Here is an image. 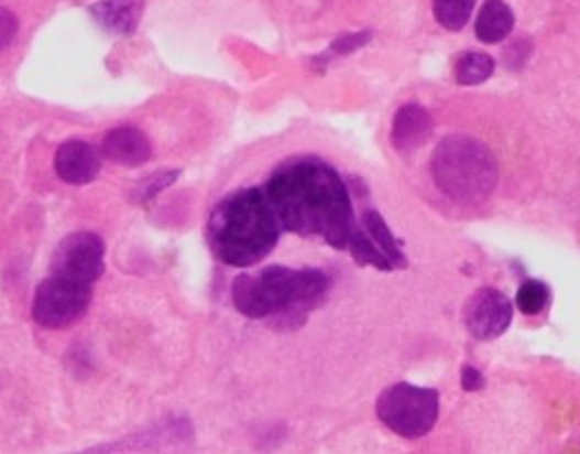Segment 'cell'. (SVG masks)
I'll list each match as a JSON object with an SVG mask.
<instances>
[{
  "label": "cell",
  "instance_id": "obj_5",
  "mask_svg": "<svg viewBox=\"0 0 580 454\" xmlns=\"http://www.w3.org/2000/svg\"><path fill=\"white\" fill-rule=\"evenodd\" d=\"M375 411L394 434L415 440L434 430L440 415V394L431 388L401 382L380 394Z\"/></svg>",
  "mask_w": 580,
  "mask_h": 454
},
{
  "label": "cell",
  "instance_id": "obj_6",
  "mask_svg": "<svg viewBox=\"0 0 580 454\" xmlns=\"http://www.w3.org/2000/svg\"><path fill=\"white\" fill-rule=\"evenodd\" d=\"M91 303V287L73 280L51 277L35 289L32 315L34 322L48 331H61L79 322Z\"/></svg>",
  "mask_w": 580,
  "mask_h": 454
},
{
  "label": "cell",
  "instance_id": "obj_16",
  "mask_svg": "<svg viewBox=\"0 0 580 454\" xmlns=\"http://www.w3.org/2000/svg\"><path fill=\"white\" fill-rule=\"evenodd\" d=\"M347 247L351 249L354 262H359L361 266H371V268L382 270V272H392V270H394V266H392L386 256L375 247V244H373L370 237L365 235L363 228H352L351 239H349V245H347Z\"/></svg>",
  "mask_w": 580,
  "mask_h": 454
},
{
  "label": "cell",
  "instance_id": "obj_22",
  "mask_svg": "<svg viewBox=\"0 0 580 454\" xmlns=\"http://www.w3.org/2000/svg\"><path fill=\"white\" fill-rule=\"evenodd\" d=\"M460 380H462V388L467 392H477V390H481L485 386V380H483L481 371L473 366L462 367V378Z\"/></svg>",
  "mask_w": 580,
  "mask_h": 454
},
{
  "label": "cell",
  "instance_id": "obj_11",
  "mask_svg": "<svg viewBox=\"0 0 580 454\" xmlns=\"http://www.w3.org/2000/svg\"><path fill=\"white\" fill-rule=\"evenodd\" d=\"M434 131L431 115L419 105H406L396 112L392 125V143L398 152L411 154L429 140Z\"/></svg>",
  "mask_w": 580,
  "mask_h": 454
},
{
  "label": "cell",
  "instance_id": "obj_13",
  "mask_svg": "<svg viewBox=\"0 0 580 454\" xmlns=\"http://www.w3.org/2000/svg\"><path fill=\"white\" fill-rule=\"evenodd\" d=\"M514 13L504 0H488L475 21V34L483 44H497L511 35Z\"/></svg>",
  "mask_w": 580,
  "mask_h": 454
},
{
  "label": "cell",
  "instance_id": "obj_18",
  "mask_svg": "<svg viewBox=\"0 0 580 454\" xmlns=\"http://www.w3.org/2000/svg\"><path fill=\"white\" fill-rule=\"evenodd\" d=\"M549 303V287L541 280H527L516 293V305L523 314H541Z\"/></svg>",
  "mask_w": 580,
  "mask_h": 454
},
{
  "label": "cell",
  "instance_id": "obj_4",
  "mask_svg": "<svg viewBox=\"0 0 580 454\" xmlns=\"http://www.w3.org/2000/svg\"><path fill=\"white\" fill-rule=\"evenodd\" d=\"M436 185L458 204H481L497 185V162L492 150L473 138L450 136L431 158Z\"/></svg>",
  "mask_w": 580,
  "mask_h": 454
},
{
  "label": "cell",
  "instance_id": "obj_21",
  "mask_svg": "<svg viewBox=\"0 0 580 454\" xmlns=\"http://www.w3.org/2000/svg\"><path fill=\"white\" fill-rule=\"evenodd\" d=\"M371 40L370 32H359V34H347L342 37H338L335 44H332V53L335 54H349L354 53L357 48L365 46Z\"/></svg>",
  "mask_w": 580,
  "mask_h": 454
},
{
  "label": "cell",
  "instance_id": "obj_10",
  "mask_svg": "<svg viewBox=\"0 0 580 454\" xmlns=\"http://www.w3.org/2000/svg\"><path fill=\"white\" fill-rule=\"evenodd\" d=\"M100 154L121 166H141L152 156V143L138 127H117L106 133Z\"/></svg>",
  "mask_w": 580,
  "mask_h": 454
},
{
  "label": "cell",
  "instance_id": "obj_19",
  "mask_svg": "<svg viewBox=\"0 0 580 454\" xmlns=\"http://www.w3.org/2000/svg\"><path fill=\"white\" fill-rule=\"evenodd\" d=\"M178 175H180L178 171H158L154 175L145 176L140 185L131 192V202L143 204V202L156 197L160 192H164L166 187H171L176 179H178Z\"/></svg>",
  "mask_w": 580,
  "mask_h": 454
},
{
  "label": "cell",
  "instance_id": "obj_2",
  "mask_svg": "<svg viewBox=\"0 0 580 454\" xmlns=\"http://www.w3.org/2000/svg\"><path fill=\"white\" fill-rule=\"evenodd\" d=\"M281 223L264 190H241L227 195L208 223L214 256L234 268L262 262L278 244Z\"/></svg>",
  "mask_w": 580,
  "mask_h": 454
},
{
  "label": "cell",
  "instance_id": "obj_9",
  "mask_svg": "<svg viewBox=\"0 0 580 454\" xmlns=\"http://www.w3.org/2000/svg\"><path fill=\"white\" fill-rule=\"evenodd\" d=\"M54 171L69 185H88L102 171V154L88 141H65L54 154Z\"/></svg>",
  "mask_w": 580,
  "mask_h": 454
},
{
  "label": "cell",
  "instance_id": "obj_3",
  "mask_svg": "<svg viewBox=\"0 0 580 454\" xmlns=\"http://www.w3.org/2000/svg\"><path fill=\"white\" fill-rule=\"evenodd\" d=\"M330 289V277L316 268L295 270L267 266L258 277L241 274L232 282V303L239 314L262 320L272 314L309 312Z\"/></svg>",
  "mask_w": 580,
  "mask_h": 454
},
{
  "label": "cell",
  "instance_id": "obj_12",
  "mask_svg": "<svg viewBox=\"0 0 580 454\" xmlns=\"http://www.w3.org/2000/svg\"><path fill=\"white\" fill-rule=\"evenodd\" d=\"M89 13L106 32L129 35L140 25L143 0H100L89 9Z\"/></svg>",
  "mask_w": 580,
  "mask_h": 454
},
{
  "label": "cell",
  "instance_id": "obj_14",
  "mask_svg": "<svg viewBox=\"0 0 580 454\" xmlns=\"http://www.w3.org/2000/svg\"><path fill=\"white\" fill-rule=\"evenodd\" d=\"M361 228L365 230V235L370 237L375 247L386 256L390 263L396 268H405L406 256L401 244L396 241V237L392 235V230L386 225V220L382 218V214L375 210H365L361 216Z\"/></svg>",
  "mask_w": 580,
  "mask_h": 454
},
{
  "label": "cell",
  "instance_id": "obj_20",
  "mask_svg": "<svg viewBox=\"0 0 580 454\" xmlns=\"http://www.w3.org/2000/svg\"><path fill=\"white\" fill-rule=\"evenodd\" d=\"M19 21L15 13H11L9 9H0V51H4L7 46L13 44V40L18 37Z\"/></svg>",
  "mask_w": 580,
  "mask_h": 454
},
{
  "label": "cell",
  "instance_id": "obj_8",
  "mask_svg": "<svg viewBox=\"0 0 580 454\" xmlns=\"http://www.w3.org/2000/svg\"><path fill=\"white\" fill-rule=\"evenodd\" d=\"M512 322L511 299L497 289H479L464 307V324L479 340H492L508 331Z\"/></svg>",
  "mask_w": 580,
  "mask_h": 454
},
{
  "label": "cell",
  "instance_id": "obj_17",
  "mask_svg": "<svg viewBox=\"0 0 580 454\" xmlns=\"http://www.w3.org/2000/svg\"><path fill=\"white\" fill-rule=\"evenodd\" d=\"M475 0H434V15L448 32H460L473 15Z\"/></svg>",
  "mask_w": 580,
  "mask_h": 454
},
{
  "label": "cell",
  "instance_id": "obj_1",
  "mask_svg": "<svg viewBox=\"0 0 580 454\" xmlns=\"http://www.w3.org/2000/svg\"><path fill=\"white\" fill-rule=\"evenodd\" d=\"M264 192L284 230L321 237L336 249L349 245L354 228L351 193L328 162L288 160L270 176Z\"/></svg>",
  "mask_w": 580,
  "mask_h": 454
},
{
  "label": "cell",
  "instance_id": "obj_7",
  "mask_svg": "<svg viewBox=\"0 0 580 454\" xmlns=\"http://www.w3.org/2000/svg\"><path fill=\"white\" fill-rule=\"evenodd\" d=\"M105 241L96 233H73L54 249L53 277L91 287L105 274Z\"/></svg>",
  "mask_w": 580,
  "mask_h": 454
},
{
  "label": "cell",
  "instance_id": "obj_15",
  "mask_svg": "<svg viewBox=\"0 0 580 454\" xmlns=\"http://www.w3.org/2000/svg\"><path fill=\"white\" fill-rule=\"evenodd\" d=\"M493 69H495V63L490 54H460L455 65V79L460 86H479L492 77Z\"/></svg>",
  "mask_w": 580,
  "mask_h": 454
}]
</instances>
